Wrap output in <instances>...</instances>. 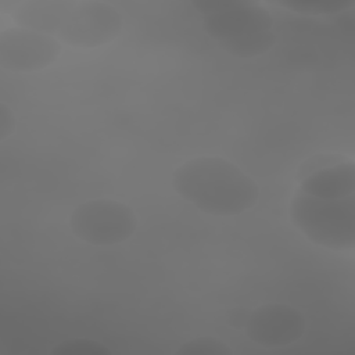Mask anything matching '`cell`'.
<instances>
[{"label": "cell", "instance_id": "obj_1", "mask_svg": "<svg viewBox=\"0 0 355 355\" xmlns=\"http://www.w3.org/2000/svg\"><path fill=\"white\" fill-rule=\"evenodd\" d=\"M14 19L26 29L37 31L75 47H98L114 40L122 29L118 10L96 0H33L21 4Z\"/></svg>", "mask_w": 355, "mask_h": 355}, {"label": "cell", "instance_id": "obj_2", "mask_svg": "<svg viewBox=\"0 0 355 355\" xmlns=\"http://www.w3.org/2000/svg\"><path fill=\"white\" fill-rule=\"evenodd\" d=\"M173 189L198 209L232 216L252 208L258 184L233 162L220 157H197L180 165L172 178Z\"/></svg>", "mask_w": 355, "mask_h": 355}, {"label": "cell", "instance_id": "obj_3", "mask_svg": "<svg viewBox=\"0 0 355 355\" xmlns=\"http://www.w3.org/2000/svg\"><path fill=\"white\" fill-rule=\"evenodd\" d=\"M293 223L315 244L344 251L355 245V197L323 200L298 191L290 202Z\"/></svg>", "mask_w": 355, "mask_h": 355}, {"label": "cell", "instance_id": "obj_4", "mask_svg": "<svg viewBox=\"0 0 355 355\" xmlns=\"http://www.w3.org/2000/svg\"><path fill=\"white\" fill-rule=\"evenodd\" d=\"M69 226L73 234L93 245H112L129 239L137 226L130 207L115 200H92L78 205Z\"/></svg>", "mask_w": 355, "mask_h": 355}, {"label": "cell", "instance_id": "obj_5", "mask_svg": "<svg viewBox=\"0 0 355 355\" xmlns=\"http://www.w3.org/2000/svg\"><path fill=\"white\" fill-rule=\"evenodd\" d=\"M61 53L60 42L46 33L8 28L0 35V65L14 72L39 71L53 64Z\"/></svg>", "mask_w": 355, "mask_h": 355}, {"label": "cell", "instance_id": "obj_6", "mask_svg": "<svg viewBox=\"0 0 355 355\" xmlns=\"http://www.w3.org/2000/svg\"><path fill=\"white\" fill-rule=\"evenodd\" d=\"M304 315L291 305L270 302L258 306L245 322L248 338L262 347H286L302 337Z\"/></svg>", "mask_w": 355, "mask_h": 355}, {"label": "cell", "instance_id": "obj_7", "mask_svg": "<svg viewBox=\"0 0 355 355\" xmlns=\"http://www.w3.org/2000/svg\"><path fill=\"white\" fill-rule=\"evenodd\" d=\"M272 26L273 18L270 12L259 3L250 0H240L236 7L205 15L202 19L205 33L218 42L272 31Z\"/></svg>", "mask_w": 355, "mask_h": 355}, {"label": "cell", "instance_id": "obj_8", "mask_svg": "<svg viewBox=\"0 0 355 355\" xmlns=\"http://www.w3.org/2000/svg\"><path fill=\"white\" fill-rule=\"evenodd\" d=\"M300 191L323 200H340L354 196L355 164L352 161H343L320 168L301 182Z\"/></svg>", "mask_w": 355, "mask_h": 355}, {"label": "cell", "instance_id": "obj_9", "mask_svg": "<svg viewBox=\"0 0 355 355\" xmlns=\"http://www.w3.org/2000/svg\"><path fill=\"white\" fill-rule=\"evenodd\" d=\"M275 43L276 35L272 31H265L219 42V46L232 55L240 58H250L266 53L275 46Z\"/></svg>", "mask_w": 355, "mask_h": 355}, {"label": "cell", "instance_id": "obj_10", "mask_svg": "<svg viewBox=\"0 0 355 355\" xmlns=\"http://www.w3.org/2000/svg\"><path fill=\"white\" fill-rule=\"evenodd\" d=\"M176 355H232L233 351L223 341L215 337H196L182 344Z\"/></svg>", "mask_w": 355, "mask_h": 355}, {"label": "cell", "instance_id": "obj_11", "mask_svg": "<svg viewBox=\"0 0 355 355\" xmlns=\"http://www.w3.org/2000/svg\"><path fill=\"white\" fill-rule=\"evenodd\" d=\"M277 4L290 8L300 14L320 15V14H337L351 8L355 1H277Z\"/></svg>", "mask_w": 355, "mask_h": 355}, {"label": "cell", "instance_id": "obj_12", "mask_svg": "<svg viewBox=\"0 0 355 355\" xmlns=\"http://www.w3.org/2000/svg\"><path fill=\"white\" fill-rule=\"evenodd\" d=\"M53 355H110L111 351L89 338H69L51 349Z\"/></svg>", "mask_w": 355, "mask_h": 355}, {"label": "cell", "instance_id": "obj_13", "mask_svg": "<svg viewBox=\"0 0 355 355\" xmlns=\"http://www.w3.org/2000/svg\"><path fill=\"white\" fill-rule=\"evenodd\" d=\"M239 3L240 0H193L191 6L205 17L209 14L227 11L236 7Z\"/></svg>", "mask_w": 355, "mask_h": 355}, {"label": "cell", "instance_id": "obj_14", "mask_svg": "<svg viewBox=\"0 0 355 355\" xmlns=\"http://www.w3.org/2000/svg\"><path fill=\"white\" fill-rule=\"evenodd\" d=\"M15 128V118L12 111L4 104H0V140H6L10 135H12Z\"/></svg>", "mask_w": 355, "mask_h": 355}]
</instances>
